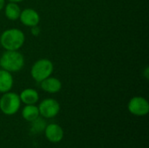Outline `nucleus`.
I'll list each match as a JSON object with an SVG mask.
<instances>
[{
	"instance_id": "f3484780",
	"label": "nucleus",
	"mask_w": 149,
	"mask_h": 148,
	"mask_svg": "<svg viewBox=\"0 0 149 148\" xmlns=\"http://www.w3.org/2000/svg\"><path fill=\"white\" fill-rule=\"evenodd\" d=\"M148 67H146V70H145V77L146 79H148Z\"/></svg>"
},
{
	"instance_id": "6e6552de",
	"label": "nucleus",
	"mask_w": 149,
	"mask_h": 148,
	"mask_svg": "<svg viewBox=\"0 0 149 148\" xmlns=\"http://www.w3.org/2000/svg\"><path fill=\"white\" fill-rule=\"evenodd\" d=\"M46 139L52 143H58L63 140L64 131L62 127L57 124H50L45 128Z\"/></svg>"
},
{
	"instance_id": "ddd939ff",
	"label": "nucleus",
	"mask_w": 149,
	"mask_h": 148,
	"mask_svg": "<svg viewBox=\"0 0 149 148\" xmlns=\"http://www.w3.org/2000/svg\"><path fill=\"white\" fill-rule=\"evenodd\" d=\"M39 111L38 107L35 105H26L23 111H22V116L23 118L29 122H32L36 119L39 117Z\"/></svg>"
},
{
	"instance_id": "9b49d317",
	"label": "nucleus",
	"mask_w": 149,
	"mask_h": 148,
	"mask_svg": "<svg viewBox=\"0 0 149 148\" xmlns=\"http://www.w3.org/2000/svg\"><path fill=\"white\" fill-rule=\"evenodd\" d=\"M19 98L21 102L25 105H35L39 99V95L35 89L26 88L21 92Z\"/></svg>"
},
{
	"instance_id": "7ed1b4c3",
	"label": "nucleus",
	"mask_w": 149,
	"mask_h": 148,
	"mask_svg": "<svg viewBox=\"0 0 149 148\" xmlns=\"http://www.w3.org/2000/svg\"><path fill=\"white\" fill-rule=\"evenodd\" d=\"M54 70V66L52 62L47 58H41L37 60L31 66V75L32 79L40 83L44 79L52 76Z\"/></svg>"
},
{
	"instance_id": "2eb2a0df",
	"label": "nucleus",
	"mask_w": 149,
	"mask_h": 148,
	"mask_svg": "<svg viewBox=\"0 0 149 148\" xmlns=\"http://www.w3.org/2000/svg\"><path fill=\"white\" fill-rule=\"evenodd\" d=\"M31 33L33 36H38L39 33H40V29L38 28V25L36 26H33V27H31Z\"/></svg>"
},
{
	"instance_id": "4468645a",
	"label": "nucleus",
	"mask_w": 149,
	"mask_h": 148,
	"mask_svg": "<svg viewBox=\"0 0 149 148\" xmlns=\"http://www.w3.org/2000/svg\"><path fill=\"white\" fill-rule=\"evenodd\" d=\"M45 121H44L39 117L31 122V129L34 133H41L45 131Z\"/></svg>"
},
{
	"instance_id": "f03ea898",
	"label": "nucleus",
	"mask_w": 149,
	"mask_h": 148,
	"mask_svg": "<svg viewBox=\"0 0 149 148\" xmlns=\"http://www.w3.org/2000/svg\"><path fill=\"white\" fill-rule=\"evenodd\" d=\"M24 58L18 51H5L0 57V68L12 73L22 70Z\"/></svg>"
},
{
	"instance_id": "dca6fc26",
	"label": "nucleus",
	"mask_w": 149,
	"mask_h": 148,
	"mask_svg": "<svg viewBox=\"0 0 149 148\" xmlns=\"http://www.w3.org/2000/svg\"><path fill=\"white\" fill-rule=\"evenodd\" d=\"M5 4V0H0V11L3 9Z\"/></svg>"
},
{
	"instance_id": "423d86ee",
	"label": "nucleus",
	"mask_w": 149,
	"mask_h": 148,
	"mask_svg": "<svg viewBox=\"0 0 149 148\" xmlns=\"http://www.w3.org/2000/svg\"><path fill=\"white\" fill-rule=\"evenodd\" d=\"M127 108L135 116H145L149 113V103L145 98L136 96L130 99Z\"/></svg>"
},
{
	"instance_id": "9d476101",
	"label": "nucleus",
	"mask_w": 149,
	"mask_h": 148,
	"mask_svg": "<svg viewBox=\"0 0 149 148\" xmlns=\"http://www.w3.org/2000/svg\"><path fill=\"white\" fill-rule=\"evenodd\" d=\"M13 77L12 74L3 69L0 70V92L5 93L10 92L13 86Z\"/></svg>"
},
{
	"instance_id": "0eeeda50",
	"label": "nucleus",
	"mask_w": 149,
	"mask_h": 148,
	"mask_svg": "<svg viewBox=\"0 0 149 148\" xmlns=\"http://www.w3.org/2000/svg\"><path fill=\"white\" fill-rule=\"evenodd\" d=\"M22 24L27 27H33L38 25L40 21V16L37 10L31 8H26L21 10L19 18Z\"/></svg>"
},
{
	"instance_id": "f257e3e1",
	"label": "nucleus",
	"mask_w": 149,
	"mask_h": 148,
	"mask_svg": "<svg viewBox=\"0 0 149 148\" xmlns=\"http://www.w3.org/2000/svg\"><path fill=\"white\" fill-rule=\"evenodd\" d=\"M24 33L17 28L5 30L0 36V44L5 51H17L24 44Z\"/></svg>"
},
{
	"instance_id": "f8f14e48",
	"label": "nucleus",
	"mask_w": 149,
	"mask_h": 148,
	"mask_svg": "<svg viewBox=\"0 0 149 148\" xmlns=\"http://www.w3.org/2000/svg\"><path fill=\"white\" fill-rule=\"evenodd\" d=\"M4 14L5 17L11 21H15L17 19L19 18L20 13H21V10L19 5L17 3H13V2H10L8 3L4 7Z\"/></svg>"
},
{
	"instance_id": "a211bd4d",
	"label": "nucleus",
	"mask_w": 149,
	"mask_h": 148,
	"mask_svg": "<svg viewBox=\"0 0 149 148\" xmlns=\"http://www.w3.org/2000/svg\"><path fill=\"white\" fill-rule=\"evenodd\" d=\"M10 2H13V3H21V2H23L24 0H9Z\"/></svg>"
},
{
	"instance_id": "1a4fd4ad",
	"label": "nucleus",
	"mask_w": 149,
	"mask_h": 148,
	"mask_svg": "<svg viewBox=\"0 0 149 148\" xmlns=\"http://www.w3.org/2000/svg\"><path fill=\"white\" fill-rule=\"evenodd\" d=\"M40 87L48 93H57L61 90L62 83L58 79L50 76L40 82Z\"/></svg>"
},
{
	"instance_id": "20e7f679",
	"label": "nucleus",
	"mask_w": 149,
	"mask_h": 148,
	"mask_svg": "<svg viewBox=\"0 0 149 148\" xmlns=\"http://www.w3.org/2000/svg\"><path fill=\"white\" fill-rule=\"evenodd\" d=\"M20 106L21 100L19 95L10 91L3 93L0 98V110L5 115H14L19 110Z\"/></svg>"
},
{
	"instance_id": "39448f33",
	"label": "nucleus",
	"mask_w": 149,
	"mask_h": 148,
	"mask_svg": "<svg viewBox=\"0 0 149 148\" xmlns=\"http://www.w3.org/2000/svg\"><path fill=\"white\" fill-rule=\"evenodd\" d=\"M38 107L39 114L46 119H51L57 116L60 110L59 103L54 99H45L40 102Z\"/></svg>"
}]
</instances>
